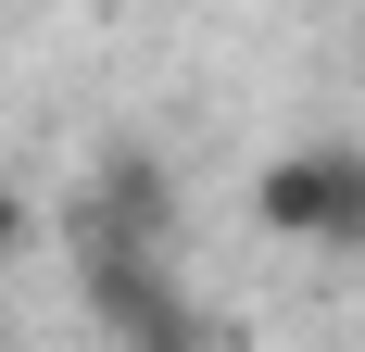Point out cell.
<instances>
[{
  "label": "cell",
  "instance_id": "cell-2",
  "mask_svg": "<svg viewBox=\"0 0 365 352\" xmlns=\"http://www.w3.org/2000/svg\"><path fill=\"white\" fill-rule=\"evenodd\" d=\"M164 227H177L164 164H151V151H101V164H88V214H76V239H151V252H164Z\"/></svg>",
  "mask_w": 365,
  "mask_h": 352
},
{
  "label": "cell",
  "instance_id": "cell-1",
  "mask_svg": "<svg viewBox=\"0 0 365 352\" xmlns=\"http://www.w3.org/2000/svg\"><path fill=\"white\" fill-rule=\"evenodd\" d=\"M252 214L277 227V239H302V252L365 264V151L353 139H290L277 164L252 176Z\"/></svg>",
  "mask_w": 365,
  "mask_h": 352
}]
</instances>
